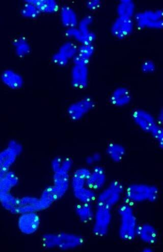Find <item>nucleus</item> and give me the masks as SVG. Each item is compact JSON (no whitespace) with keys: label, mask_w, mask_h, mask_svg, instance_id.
Masks as SVG:
<instances>
[{"label":"nucleus","mask_w":163,"mask_h":252,"mask_svg":"<svg viewBox=\"0 0 163 252\" xmlns=\"http://www.w3.org/2000/svg\"><path fill=\"white\" fill-rule=\"evenodd\" d=\"M19 183V179L16 173L9 171L4 173L0 182V192H10Z\"/></svg>","instance_id":"23"},{"label":"nucleus","mask_w":163,"mask_h":252,"mask_svg":"<svg viewBox=\"0 0 163 252\" xmlns=\"http://www.w3.org/2000/svg\"><path fill=\"white\" fill-rule=\"evenodd\" d=\"M42 244L46 249L69 250L83 245L84 240L79 234L68 232L47 233L42 237Z\"/></svg>","instance_id":"3"},{"label":"nucleus","mask_w":163,"mask_h":252,"mask_svg":"<svg viewBox=\"0 0 163 252\" xmlns=\"http://www.w3.org/2000/svg\"><path fill=\"white\" fill-rule=\"evenodd\" d=\"M87 5L89 9L95 10L99 7L100 5V2L98 1H89Z\"/></svg>","instance_id":"39"},{"label":"nucleus","mask_w":163,"mask_h":252,"mask_svg":"<svg viewBox=\"0 0 163 252\" xmlns=\"http://www.w3.org/2000/svg\"><path fill=\"white\" fill-rule=\"evenodd\" d=\"M22 16L26 18L35 19L39 16L40 11L37 7L31 1L25 2L21 10Z\"/></svg>","instance_id":"31"},{"label":"nucleus","mask_w":163,"mask_h":252,"mask_svg":"<svg viewBox=\"0 0 163 252\" xmlns=\"http://www.w3.org/2000/svg\"><path fill=\"white\" fill-rule=\"evenodd\" d=\"M78 48L75 43L67 41L62 44L58 52L69 61V59H73L77 55Z\"/></svg>","instance_id":"29"},{"label":"nucleus","mask_w":163,"mask_h":252,"mask_svg":"<svg viewBox=\"0 0 163 252\" xmlns=\"http://www.w3.org/2000/svg\"><path fill=\"white\" fill-rule=\"evenodd\" d=\"M22 144L16 140H11L7 147L0 152V172L4 174L10 170L23 152Z\"/></svg>","instance_id":"7"},{"label":"nucleus","mask_w":163,"mask_h":252,"mask_svg":"<svg viewBox=\"0 0 163 252\" xmlns=\"http://www.w3.org/2000/svg\"><path fill=\"white\" fill-rule=\"evenodd\" d=\"M73 167V161L68 158L63 160L62 167L53 173V186L64 196L70 185V172Z\"/></svg>","instance_id":"8"},{"label":"nucleus","mask_w":163,"mask_h":252,"mask_svg":"<svg viewBox=\"0 0 163 252\" xmlns=\"http://www.w3.org/2000/svg\"><path fill=\"white\" fill-rule=\"evenodd\" d=\"M135 11V4L131 1H123L118 4L117 12L119 17L132 19Z\"/></svg>","instance_id":"28"},{"label":"nucleus","mask_w":163,"mask_h":252,"mask_svg":"<svg viewBox=\"0 0 163 252\" xmlns=\"http://www.w3.org/2000/svg\"><path fill=\"white\" fill-rule=\"evenodd\" d=\"M136 238H138L142 242L151 245L157 242L159 233L156 227L153 225L144 223L138 225Z\"/></svg>","instance_id":"17"},{"label":"nucleus","mask_w":163,"mask_h":252,"mask_svg":"<svg viewBox=\"0 0 163 252\" xmlns=\"http://www.w3.org/2000/svg\"><path fill=\"white\" fill-rule=\"evenodd\" d=\"M132 120L136 126L143 131L151 134L159 125L150 113L143 110H137L132 114Z\"/></svg>","instance_id":"11"},{"label":"nucleus","mask_w":163,"mask_h":252,"mask_svg":"<svg viewBox=\"0 0 163 252\" xmlns=\"http://www.w3.org/2000/svg\"><path fill=\"white\" fill-rule=\"evenodd\" d=\"M93 22V18L90 15H87L79 22L77 28L83 33L88 34L92 32L90 27Z\"/></svg>","instance_id":"33"},{"label":"nucleus","mask_w":163,"mask_h":252,"mask_svg":"<svg viewBox=\"0 0 163 252\" xmlns=\"http://www.w3.org/2000/svg\"><path fill=\"white\" fill-rule=\"evenodd\" d=\"M151 135L157 142L159 147L163 148V129L161 126L159 125L152 132Z\"/></svg>","instance_id":"34"},{"label":"nucleus","mask_w":163,"mask_h":252,"mask_svg":"<svg viewBox=\"0 0 163 252\" xmlns=\"http://www.w3.org/2000/svg\"><path fill=\"white\" fill-rule=\"evenodd\" d=\"M53 61L57 65L61 66H65L68 63V61L58 52L53 55Z\"/></svg>","instance_id":"36"},{"label":"nucleus","mask_w":163,"mask_h":252,"mask_svg":"<svg viewBox=\"0 0 163 252\" xmlns=\"http://www.w3.org/2000/svg\"><path fill=\"white\" fill-rule=\"evenodd\" d=\"M95 106L92 98L85 97L72 103L67 109V114L71 120L79 121L90 113Z\"/></svg>","instance_id":"10"},{"label":"nucleus","mask_w":163,"mask_h":252,"mask_svg":"<svg viewBox=\"0 0 163 252\" xmlns=\"http://www.w3.org/2000/svg\"><path fill=\"white\" fill-rule=\"evenodd\" d=\"M107 183V175L103 167L97 165L91 170L88 177L86 186L94 191L101 190L105 187Z\"/></svg>","instance_id":"14"},{"label":"nucleus","mask_w":163,"mask_h":252,"mask_svg":"<svg viewBox=\"0 0 163 252\" xmlns=\"http://www.w3.org/2000/svg\"><path fill=\"white\" fill-rule=\"evenodd\" d=\"M71 82L74 87L86 88L89 81V71L87 65L75 64L71 71Z\"/></svg>","instance_id":"16"},{"label":"nucleus","mask_w":163,"mask_h":252,"mask_svg":"<svg viewBox=\"0 0 163 252\" xmlns=\"http://www.w3.org/2000/svg\"><path fill=\"white\" fill-rule=\"evenodd\" d=\"M1 80L4 85L13 90H20L24 85V79L20 74L10 69L2 72Z\"/></svg>","instance_id":"18"},{"label":"nucleus","mask_w":163,"mask_h":252,"mask_svg":"<svg viewBox=\"0 0 163 252\" xmlns=\"http://www.w3.org/2000/svg\"><path fill=\"white\" fill-rule=\"evenodd\" d=\"M91 170L82 167L77 169L70 177V186L73 196L82 203H92L97 199L95 191L88 188L86 182Z\"/></svg>","instance_id":"2"},{"label":"nucleus","mask_w":163,"mask_h":252,"mask_svg":"<svg viewBox=\"0 0 163 252\" xmlns=\"http://www.w3.org/2000/svg\"><path fill=\"white\" fill-rule=\"evenodd\" d=\"M13 46L16 54L23 57L31 52V46L27 40L23 36L18 37L13 41Z\"/></svg>","instance_id":"27"},{"label":"nucleus","mask_w":163,"mask_h":252,"mask_svg":"<svg viewBox=\"0 0 163 252\" xmlns=\"http://www.w3.org/2000/svg\"><path fill=\"white\" fill-rule=\"evenodd\" d=\"M63 158L60 157L55 158L51 162V168L53 172H55L62 167Z\"/></svg>","instance_id":"37"},{"label":"nucleus","mask_w":163,"mask_h":252,"mask_svg":"<svg viewBox=\"0 0 163 252\" xmlns=\"http://www.w3.org/2000/svg\"><path fill=\"white\" fill-rule=\"evenodd\" d=\"M4 174L0 172V182H1V180L2 179V176Z\"/></svg>","instance_id":"41"},{"label":"nucleus","mask_w":163,"mask_h":252,"mask_svg":"<svg viewBox=\"0 0 163 252\" xmlns=\"http://www.w3.org/2000/svg\"><path fill=\"white\" fill-rule=\"evenodd\" d=\"M77 216L83 223H88L93 220L95 210L92 203H82L78 205L75 209Z\"/></svg>","instance_id":"21"},{"label":"nucleus","mask_w":163,"mask_h":252,"mask_svg":"<svg viewBox=\"0 0 163 252\" xmlns=\"http://www.w3.org/2000/svg\"><path fill=\"white\" fill-rule=\"evenodd\" d=\"M125 188L120 182L113 181L103 188L97 197V206L106 207L112 210L124 196Z\"/></svg>","instance_id":"5"},{"label":"nucleus","mask_w":163,"mask_h":252,"mask_svg":"<svg viewBox=\"0 0 163 252\" xmlns=\"http://www.w3.org/2000/svg\"><path fill=\"white\" fill-rule=\"evenodd\" d=\"M142 251L144 252H153L154 251L153 248L149 246L145 247Z\"/></svg>","instance_id":"40"},{"label":"nucleus","mask_w":163,"mask_h":252,"mask_svg":"<svg viewBox=\"0 0 163 252\" xmlns=\"http://www.w3.org/2000/svg\"><path fill=\"white\" fill-rule=\"evenodd\" d=\"M66 34L69 38L80 42L81 44H92L95 38V35L93 32L84 34L77 27L68 28Z\"/></svg>","instance_id":"22"},{"label":"nucleus","mask_w":163,"mask_h":252,"mask_svg":"<svg viewBox=\"0 0 163 252\" xmlns=\"http://www.w3.org/2000/svg\"><path fill=\"white\" fill-rule=\"evenodd\" d=\"M61 16L63 24L68 28L76 27L78 24L77 14L71 7L64 6L61 9Z\"/></svg>","instance_id":"24"},{"label":"nucleus","mask_w":163,"mask_h":252,"mask_svg":"<svg viewBox=\"0 0 163 252\" xmlns=\"http://www.w3.org/2000/svg\"><path fill=\"white\" fill-rule=\"evenodd\" d=\"M40 224V219L36 212L21 215L18 220L19 228L25 234H32L36 232Z\"/></svg>","instance_id":"13"},{"label":"nucleus","mask_w":163,"mask_h":252,"mask_svg":"<svg viewBox=\"0 0 163 252\" xmlns=\"http://www.w3.org/2000/svg\"><path fill=\"white\" fill-rule=\"evenodd\" d=\"M42 211L39 198L32 196L19 198L16 207L10 212L15 215H22L29 213Z\"/></svg>","instance_id":"12"},{"label":"nucleus","mask_w":163,"mask_h":252,"mask_svg":"<svg viewBox=\"0 0 163 252\" xmlns=\"http://www.w3.org/2000/svg\"><path fill=\"white\" fill-rule=\"evenodd\" d=\"M155 64L151 62H146L142 66V70L146 73H151L155 70Z\"/></svg>","instance_id":"38"},{"label":"nucleus","mask_w":163,"mask_h":252,"mask_svg":"<svg viewBox=\"0 0 163 252\" xmlns=\"http://www.w3.org/2000/svg\"><path fill=\"white\" fill-rule=\"evenodd\" d=\"M18 198L14 196L10 192H0V203L10 212L16 207Z\"/></svg>","instance_id":"30"},{"label":"nucleus","mask_w":163,"mask_h":252,"mask_svg":"<svg viewBox=\"0 0 163 252\" xmlns=\"http://www.w3.org/2000/svg\"><path fill=\"white\" fill-rule=\"evenodd\" d=\"M131 100V94L128 89L124 87H118L113 91L110 96L112 104L117 107H124Z\"/></svg>","instance_id":"20"},{"label":"nucleus","mask_w":163,"mask_h":252,"mask_svg":"<svg viewBox=\"0 0 163 252\" xmlns=\"http://www.w3.org/2000/svg\"><path fill=\"white\" fill-rule=\"evenodd\" d=\"M94 53V47L92 44H81L78 47L77 55L90 62Z\"/></svg>","instance_id":"32"},{"label":"nucleus","mask_w":163,"mask_h":252,"mask_svg":"<svg viewBox=\"0 0 163 252\" xmlns=\"http://www.w3.org/2000/svg\"><path fill=\"white\" fill-rule=\"evenodd\" d=\"M108 157L114 162H119L123 160L126 150L125 147L121 144L112 143L110 144L106 149Z\"/></svg>","instance_id":"25"},{"label":"nucleus","mask_w":163,"mask_h":252,"mask_svg":"<svg viewBox=\"0 0 163 252\" xmlns=\"http://www.w3.org/2000/svg\"><path fill=\"white\" fill-rule=\"evenodd\" d=\"M134 25L132 19L118 17L112 24V33L117 38H124L130 34Z\"/></svg>","instance_id":"15"},{"label":"nucleus","mask_w":163,"mask_h":252,"mask_svg":"<svg viewBox=\"0 0 163 252\" xmlns=\"http://www.w3.org/2000/svg\"><path fill=\"white\" fill-rule=\"evenodd\" d=\"M64 196L53 185L44 189L39 198L42 211L49 208L56 202L61 200Z\"/></svg>","instance_id":"19"},{"label":"nucleus","mask_w":163,"mask_h":252,"mask_svg":"<svg viewBox=\"0 0 163 252\" xmlns=\"http://www.w3.org/2000/svg\"><path fill=\"white\" fill-rule=\"evenodd\" d=\"M102 158V157L99 153H95L91 156H89L86 159V162L87 165L90 166H97Z\"/></svg>","instance_id":"35"},{"label":"nucleus","mask_w":163,"mask_h":252,"mask_svg":"<svg viewBox=\"0 0 163 252\" xmlns=\"http://www.w3.org/2000/svg\"><path fill=\"white\" fill-rule=\"evenodd\" d=\"M112 210L97 206L93 220V233L98 237H105L108 234L112 220Z\"/></svg>","instance_id":"6"},{"label":"nucleus","mask_w":163,"mask_h":252,"mask_svg":"<svg viewBox=\"0 0 163 252\" xmlns=\"http://www.w3.org/2000/svg\"><path fill=\"white\" fill-rule=\"evenodd\" d=\"M124 196L128 201L132 203H154L159 198V189L153 185L132 184L125 188Z\"/></svg>","instance_id":"4"},{"label":"nucleus","mask_w":163,"mask_h":252,"mask_svg":"<svg viewBox=\"0 0 163 252\" xmlns=\"http://www.w3.org/2000/svg\"><path fill=\"white\" fill-rule=\"evenodd\" d=\"M31 1L37 7L40 13H53L59 9L58 3L52 0H34Z\"/></svg>","instance_id":"26"},{"label":"nucleus","mask_w":163,"mask_h":252,"mask_svg":"<svg viewBox=\"0 0 163 252\" xmlns=\"http://www.w3.org/2000/svg\"><path fill=\"white\" fill-rule=\"evenodd\" d=\"M120 223L118 233L124 241H132L136 238L138 227V220L133 207L129 204H124L117 210Z\"/></svg>","instance_id":"1"},{"label":"nucleus","mask_w":163,"mask_h":252,"mask_svg":"<svg viewBox=\"0 0 163 252\" xmlns=\"http://www.w3.org/2000/svg\"><path fill=\"white\" fill-rule=\"evenodd\" d=\"M163 12L159 10H146L135 14L134 23L141 29H161Z\"/></svg>","instance_id":"9"}]
</instances>
